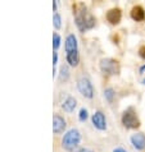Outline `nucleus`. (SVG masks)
<instances>
[{
  "label": "nucleus",
  "mask_w": 145,
  "mask_h": 152,
  "mask_svg": "<svg viewBox=\"0 0 145 152\" xmlns=\"http://www.w3.org/2000/svg\"><path fill=\"white\" fill-rule=\"evenodd\" d=\"M73 13L76 14L75 19H76V24H77V27L81 32H85L86 29H90L95 26L96 23V19L95 17H92L90 13H87L86 12V8H85L82 4H81V10H78L77 5H73Z\"/></svg>",
  "instance_id": "f257e3e1"
},
{
  "label": "nucleus",
  "mask_w": 145,
  "mask_h": 152,
  "mask_svg": "<svg viewBox=\"0 0 145 152\" xmlns=\"http://www.w3.org/2000/svg\"><path fill=\"white\" fill-rule=\"evenodd\" d=\"M80 139H81V134L77 129H71L64 134L63 137V141H62V146L64 150L68 151H72L73 148L77 147V145L80 143Z\"/></svg>",
  "instance_id": "f03ea898"
},
{
  "label": "nucleus",
  "mask_w": 145,
  "mask_h": 152,
  "mask_svg": "<svg viewBox=\"0 0 145 152\" xmlns=\"http://www.w3.org/2000/svg\"><path fill=\"white\" fill-rule=\"evenodd\" d=\"M122 124L129 129H136V128L140 126V120L138 119V116H136V114L132 109H129V110H126L125 113H123Z\"/></svg>",
  "instance_id": "7ed1b4c3"
},
{
  "label": "nucleus",
  "mask_w": 145,
  "mask_h": 152,
  "mask_svg": "<svg viewBox=\"0 0 145 152\" xmlns=\"http://www.w3.org/2000/svg\"><path fill=\"white\" fill-rule=\"evenodd\" d=\"M100 69L104 72L105 74H118L119 73V63L116 60V59H110L107 58L103 59L100 61Z\"/></svg>",
  "instance_id": "20e7f679"
},
{
  "label": "nucleus",
  "mask_w": 145,
  "mask_h": 152,
  "mask_svg": "<svg viewBox=\"0 0 145 152\" xmlns=\"http://www.w3.org/2000/svg\"><path fill=\"white\" fill-rule=\"evenodd\" d=\"M78 91L82 94L85 97H89V99H91V97L94 96V88H92V84L90 83V81H89L87 78H81L78 83Z\"/></svg>",
  "instance_id": "39448f33"
},
{
  "label": "nucleus",
  "mask_w": 145,
  "mask_h": 152,
  "mask_svg": "<svg viewBox=\"0 0 145 152\" xmlns=\"http://www.w3.org/2000/svg\"><path fill=\"white\" fill-rule=\"evenodd\" d=\"M92 123H94V125H95L99 130H104L107 128V121H105L104 114L101 111H96L92 115Z\"/></svg>",
  "instance_id": "423d86ee"
},
{
  "label": "nucleus",
  "mask_w": 145,
  "mask_h": 152,
  "mask_svg": "<svg viewBox=\"0 0 145 152\" xmlns=\"http://www.w3.org/2000/svg\"><path fill=\"white\" fill-rule=\"evenodd\" d=\"M121 17H122V13L118 8H113L110 9L108 13H107V20L110 23V24H118L119 20H121Z\"/></svg>",
  "instance_id": "0eeeda50"
},
{
  "label": "nucleus",
  "mask_w": 145,
  "mask_h": 152,
  "mask_svg": "<svg viewBox=\"0 0 145 152\" xmlns=\"http://www.w3.org/2000/svg\"><path fill=\"white\" fill-rule=\"evenodd\" d=\"M131 142L136 150H144L145 148V136L143 133H136L131 137Z\"/></svg>",
  "instance_id": "6e6552de"
},
{
  "label": "nucleus",
  "mask_w": 145,
  "mask_h": 152,
  "mask_svg": "<svg viewBox=\"0 0 145 152\" xmlns=\"http://www.w3.org/2000/svg\"><path fill=\"white\" fill-rule=\"evenodd\" d=\"M66 128V121L61 115H54L53 118V130L54 133H62Z\"/></svg>",
  "instance_id": "1a4fd4ad"
},
{
  "label": "nucleus",
  "mask_w": 145,
  "mask_h": 152,
  "mask_svg": "<svg viewBox=\"0 0 145 152\" xmlns=\"http://www.w3.org/2000/svg\"><path fill=\"white\" fill-rule=\"evenodd\" d=\"M66 53H72V51H76L77 50V40H76V36L75 35H68L67 39H66Z\"/></svg>",
  "instance_id": "9d476101"
},
{
  "label": "nucleus",
  "mask_w": 145,
  "mask_h": 152,
  "mask_svg": "<svg viewBox=\"0 0 145 152\" xmlns=\"http://www.w3.org/2000/svg\"><path fill=\"white\" fill-rule=\"evenodd\" d=\"M131 18L136 20V22H141V20L145 19V12L144 8L140 5H136L131 9Z\"/></svg>",
  "instance_id": "9b49d317"
},
{
  "label": "nucleus",
  "mask_w": 145,
  "mask_h": 152,
  "mask_svg": "<svg viewBox=\"0 0 145 152\" xmlns=\"http://www.w3.org/2000/svg\"><path fill=\"white\" fill-rule=\"evenodd\" d=\"M80 61V55H78V50L76 51H72V53H68L67 54V63L70 64L71 66H76Z\"/></svg>",
  "instance_id": "f8f14e48"
},
{
  "label": "nucleus",
  "mask_w": 145,
  "mask_h": 152,
  "mask_svg": "<svg viewBox=\"0 0 145 152\" xmlns=\"http://www.w3.org/2000/svg\"><path fill=\"white\" fill-rule=\"evenodd\" d=\"M62 107H63V110L64 111L72 113L75 110V107H76V100L73 99V97H68V99L64 101V104L62 105Z\"/></svg>",
  "instance_id": "ddd939ff"
},
{
  "label": "nucleus",
  "mask_w": 145,
  "mask_h": 152,
  "mask_svg": "<svg viewBox=\"0 0 145 152\" xmlns=\"http://www.w3.org/2000/svg\"><path fill=\"white\" fill-rule=\"evenodd\" d=\"M68 77H70V72L66 65H62L61 69H59V79L61 81H67Z\"/></svg>",
  "instance_id": "4468645a"
},
{
  "label": "nucleus",
  "mask_w": 145,
  "mask_h": 152,
  "mask_svg": "<svg viewBox=\"0 0 145 152\" xmlns=\"http://www.w3.org/2000/svg\"><path fill=\"white\" fill-rule=\"evenodd\" d=\"M59 46H61V36L58 33H54L53 35V49L57 50Z\"/></svg>",
  "instance_id": "2eb2a0df"
},
{
  "label": "nucleus",
  "mask_w": 145,
  "mask_h": 152,
  "mask_svg": "<svg viewBox=\"0 0 145 152\" xmlns=\"http://www.w3.org/2000/svg\"><path fill=\"white\" fill-rule=\"evenodd\" d=\"M53 24H54V27L57 28V29H59V28H61V26H62V23H61V15H59L58 13H55L54 17H53Z\"/></svg>",
  "instance_id": "dca6fc26"
},
{
  "label": "nucleus",
  "mask_w": 145,
  "mask_h": 152,
  "mask_svg": "<svg viewBox=\"0 0 145 152\" xmlns=\"http://www.w3.org/2000/svg\"><path fill=\"white\" fill-rule=\"evenodd\" d=\"M104 96L107 97V100H108L109 102H112L113 97H114V91L112 90V88H107V90L104 91Z\"/></svg>",
  "instance_id": "f3484780"
},
{
  "label": "nucleus",
  "mask_w": 145,
  "mask_h": 152,
  "mask_svg": "<svg viewBox=\"0 0 145 152\" xmlns=\"http://www.w3.org/2000/svg\"><path fill=\"white\" fill-rule=\"evenodd\" d=\"M78 118H80V120H86V118H87V110L86 109H81Z\"/></svg>",
  "instance_id": "a211bd4d"
},
{
  "label": "nucleus",
  "mask_w": 145,
  "mask_h": 152,
  "mask_svg": "<svg viewBox=\"0 0 145 152\" xmlns=\"http://www.w3.org/2000/svg\"><path fill=\"white\" fill-rule=\"evenodd\" d=\"M139 55L143 59H145V46H141V48L139 49Z\"/></svg>",
  "instance_id": "6ab92c4d"
},
{
  "label": "nucleus",
  "mask_w": 145,
  "mask_h": 152,
  "mask_svg": "<svg viewBox=\"0 0 145 152\" xmlns=\"http://www.w3.org/2000/svg\"><path fill=\"white\" fill-rule=\"evenodd\" d=\"M71 152H86V150H84V148H78V150H76V151H71Z\"/></svg>",
  "instance_id": "aec40b11"
},
{
  "label": "nucleus",
  "mask_w": 145,
  "mask_h": 152,
  "mask_svg": "<svg viewBox=\"0 0 145 152\" xmlns=\"http://www.w3.org/2000/svg\"><path fill=\"white\" fill-rule=\"evenodd\" d=\"M113 152H126V151L123 150V148H116V150H114Z\"/></svg>",
  "instance_id": "412c9836"
},
{
  "label": "nucleus",
  "mask_w": 145,
  "mask_h": 152,
  "mask_svg": "<svg viewBox=\"0 0 145 152\" xmlns=\"http://www.w3.org/2000/svg\"><path fill=\"white\" fill-rule=\"evenodd\" d=\"M53 9H57V1H53Z\"/></svg>",
  "instance_id": "4be33fe9"
},
{
  "label": "nucleus",
  "mask_w": 145,
  "mask_h": 152,
  "mask_svg": "<svg viewBox=\"0 0 145 152\" xmlns=\"http://www.w3.org/2000/svg\"><path fill=\"white\" fill-rule=\"evenodd\" d=\"M86 152H91V151H86Z\"/></svg>",
  "instance_id": "5701e85b"
},
{
  "label": "nucleus",
  "mask_w": 145,
  "mask_h": 152,
  "mask_svg": "<svg viewBox=\"0 0 145 152\" xmlns=\"http://www.w3.org/2000/svg\"><path fill=\"white\" fill-rule=\"evenodd\" d=\"M144 83H145V79H144Z\"/></svg>",
  "instance_id": "b1692460"
}]
</instances>
